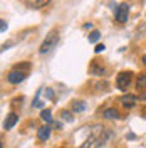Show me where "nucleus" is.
Wrapping results in <instances>:
<instances>
[{
	"label": "nucleus",
	"mask_w": 146,
	"mask_h": 148,
	"mask_svg": "<svg viewBox=\"0 0 146 148\" xmlns=\"http://www.w3.org/2000/svg\"><path fill=\"white\" fill-rule=\"evenodd\" d=\"M57 42H59V34H57L55 30H52V32L46 37V40L42 42V46H40V49H39V52H40L42 56L47 54V52H50V51L57 46Z\"/></svg>",
	"instance_id": "nucleus-1"
},
{
	"label": "nucleus",
	"mask_w": 146,
	"mask_h": 148,
	"mask_svg": "<svg viewBox=\"0 0 146 148\" xmlns=\"http://www.w3.org/2000/svg\"><path fill=\"white\" fill-rule=\"evenodd\" d=\"M131 81H133V74L131 73H119L118 77H116V86H118V89H121V91H126L129 88V84H131Z\"/></svg>",
	"instance_id": "nucleus-2"
},
{
	"label": "nucleus",
	"mask_w": 146,
	"mask_h": 148,
	"mask_svg": "<svg viewBox=\"0 0 146 148\" xmlns=\"http://www.w3.org/2000/svg\"><path fill=\"white\" fill-rule=\"evenodd\" d=\"M25 76H27V73L25 71H22V69H14V71H10L9 74H7V81H9L10 84H18L22 83L24 79H25Z\"/></svg>",
	"instance_id": "nucleus-3"
},
{
	"label": "nucleus",
	"mask_w": 146,
	"mask_h": 148,
	"mask_svg": "<svg viewBox=\"0 0 146 148\" xmlns=\"http://www.w3.org/2000/svg\"><path fill=\"white\" fill-rule=\"evenodd\" d=\"M128 14H129V5L128 3H121L118 9H116V20H118L119 24H124L126 20H128Z\"/></svg>",
	"instance_id": "nucleus-4"
},
{
	"label": "nucleus",
	"mask_w": 146,
	"mask_h": 148,
	"mask_svg": "<svg viewBox=\"0 0 146 148\" xmlns=\"http://www.w3.org/2000/svg\"><path fill=\"white\" fill-rule=\"evenodd\" d=\"M119 101H121V104H123L124 108H133V106L136 104L138 98L134 96V94H124V96H123Z\"/></svg>",
	"instance_id": "nucleus-5"
},
{
	"label": "nucleus",
	"mask_w": 146,
	"mask_h": 148,
	"mask_svg": "<svg viewBox=\"0 0 146 148\" xmlns=\"http://www.w3.org/2000/svg\"><path fill=\"white\" fill-rule=\"evenodd\" d=\"M50 0H25V5L30 7V9H42L46 7Z\"/></svg>",
	"instance_id": "nucleus-6"
},
{
	"label": "nucleus",
	"mask_w": 146,
	"mask_h": 148,
	"mask_svg": "<svg viewBox=\"0 0 146 148\" xmlns=\"http://www.w3.org/2000/svg\"><path fill=\"white\" fill-rule=\"evenodd\" d=\"M18 121V116L15 114V113H10L9 116H7V120L3 121V128L5 130H10V128H14V125Z\"/></svg>",
	"instance_id": "nucleus-7"
},
{
	"label": "nucleus",
	"mask_w": 146,
	"mask_h": 148,
	"mask_svg": "<svg viewBox=\"0 0 146 148\" xmlns=\"http://www.w3.org/2000/svg\"><path fill=\"white\" fill-rule=\"evenodd\" d=\"M37 136H39V140L46 141V140L50 136V126H49V125H46V126H40V128H39V131H37Z\"/></svg>",
	"instance_id": "nucleus-8"
},
{
	"label": "nucleus",
	"mask_w": 146,
	"mask_h": 148,
	"mask_svg": "<svg viewBox=\"0 0 146 148\" xmlns=\"http://www.w3.org/2000/svg\"><path fill=\"white\" fill-rule=\"evenodd\" d=\"M102 116H104L106 120H118V118H119V113H118V110L109 108V110H106L104 113H102Z\"/></svg>",
	"instance_id": "nucleus-9"
},
{
	"label": "nucleus",
	"mask_w": 146,
	"mask_h": 148,
	"mask_svg": "<svg viewBox=\"0 0 146 148\" xmlns=\"http://www.w3.org/2000/svg\"><path fill=\"white\" fill-rule=\"evenodd\" d=\"M91 74H96V76H104V74H106V67L99 66L98 62H92V66H91Z\"/></svg>",
	"instance_id": "nucleus-10"
},
{
	"label": "nucleus",
	"mask_w": 146,
	"mask_h": 148,
	"mask_svg": "<svg viewBox=\"0 0 146 148\" xmlns=\"http://www.w3.org/2000/svg\"><path fill=\"white\" fill-rule=\"evenodd\" d=\"M136 88L141 91V89H145L146 88V73L139 74V77L136 79Z\"/></svg>",
	"instance_id": "nucleus-11"
},
{
	"label": "nucleus",
	"mask_w": 146,
	"mask_h": 148,
	"mask_svg": "<svg viewBox=\"0 0 146 148\" xmlns=\"http://www.w3.org/2000/svg\"><path fill=\"white\" fill-rule=\"evenodd\" d=\"M86 110V103L84 101H74L72 103V111L74 113H81Z\"/></svg>",
	"instance_id": "nucleus-12"
},
{
	"label": "nucleus",
	"mask_w": 146,
	"mask_h": 148,
	"mask_svg": "<svg viewBox=\"0 0 146 148\" xmlns=\"http://www.w3.org/2000/svg\"><path fill=\"white\" fill-rule=\"evenodd\" d=\"M40 118L46 121V123H54V120H52V113L49 110H44L42 113H40Z\"/></svg>",
	"instance_id": "nucleus-13"
},
{
	"label": "nucleus",
	"mask_w": 146,
	"mask_h": 148,
	"mask_svg": "<svg viewBox=\"0 0 146 148\" xmlns=\"http://www.w3.org/2000/svg\"><path fill=\"white\" fill-rule=\"evenodd\" d=\"M99 39H101V32H99V30H92L91 34H89V42H92V44H94V42H98Z\"/></svg>",
	"instance_id": "nucleus-14"
},
{
	"label": "nucleus",
	"mask_w": 146,
	"mask_h": 148,
	"mask_svg": "<svg viewBox=\"0 0 146 148\" xmlns=\"http://www.w3.org/2000/svg\"><path fill=\"white\" fill-rule=\"evenodd\" d=\"M61 114H62V118H64L65 121H72V120H74L72 116H71V113H69V111H62Z\"/></svg>",
	"instance_id": "nucleus-15"
},
{
	"label": "nucleus",
	"mask_w": 146,
	"mask_h": 148,
	"mask_svg": "<svg viewBox=\"0 0 146 148\" xmlns=\"http://www.w3.org/2000/svg\"><path fill=\"white\" fill-rule=\"evenodd\" d=\"M104 49H106V47H104V44H98V46L94 47V52H98V54H99V52H102Z\"/></svg>",
	"instance_id": "nucleus-16"
},
{
	"label": "nucleus",
	"mask_w": 146,
	"mask_h": 148,
	"mask_svg": "<svg viewBox=\"0 0 146 148\" xmlns=\"http://www.w3.org/2000/svg\"><path fill=\"white\" fill-rule=\"evenodd\" d=\"M44 92H46L47 98H54V92H52V89H50V88H47V89H46Z\"/></svg>",
	"instance_id": "nucleus-17"
},
{
	"label": "nucleus",
	"mask_w": 146,
	"mask_h": 148,
	"mask_svg": "<svg viewBox=\"0 0 146 148\" xmlns=\"http://www.w3.org/2000/svg\"><path fill=\"white\" fill-rule=\"evenodd\" d=\"M15 67H17V69H29V67H30V64H17Z\"/></svg>",
	"instance_id": "nucleus-18"
},
{
	"label": "nucleus",
	"mask_w": 146,
	"mask_h": 148,
	"mask_svg": "<svg viewBox=\"0 0 146 148\" xmlns=\"http://www.w3.org/2000/svg\"><path fill=\"white\" fill-rule=\"evenodd\" d=\"M0 29H2V32H5V29H7V24H5V20H0Z\"/></svg>",
	"instance_id": "nucleus-19"
},
{
	"label": "nucleus",
	"mask_w": 146,
	"mask_h": 148,
	"mask_svg": "<svg viewBox=\"0 0 146 148\" xmlns=\"http://www.w3.org/2000/svg\"><path fill=\"white\" fill-rule=\"evenodd\" d=\"M84 29H92V24H84Z\"/></svg>",
	"instance_id": "nucleus-20"
},
{
	"label": "nucleus",
	"mask_w": 146,
	"mask_h": 148,
	"mask_svg": "<svg viewBox=\"0 0 146 148\" xmlns=\"http://www.w3.org/2000/svg\"><path fill=\"white\" fill-rule=\"evenodd\" d=\"M143 64H145V66H146V54H145V56H143Z\"/></svg>",
	"instance_id": "nucleus-21"
},
{
	"label": "nucleus",
	"mask_w": 146,
	"mask_h": 148,
	"mask_svg": "<svg viewBox=\"0 0 146 148\" xmlns=\"http://www.w3.org/2000/svg\"><path fill=\"white\" fill-rule=\"evenodd\" d=\"M143 99H145V101H146V94H143Z\"/></svg>",
	"instance_id": "nucleus-22"
}]
</instances>
